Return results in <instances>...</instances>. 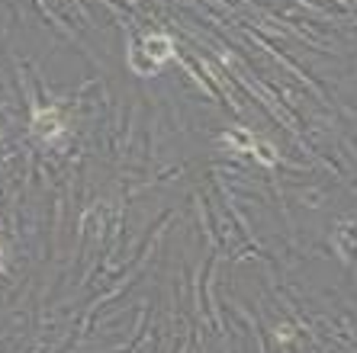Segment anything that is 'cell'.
<instances>
[{"mask_svg": "<svg viewBox=\"0 0 357 353\" xmlns=\"http://www.w3.org/2000/svg\"><path fill=\"white\" fill-rule=\"evenodd\" d=\"M0 267H3V247H0Z\"/></svg>", "mask_w": 357, "mask_h": 353, "instance_id": "4", "label": "cell"}, {"mask_svg": "<svg viewBox=\"0 0 357 353\" xmlns=\"http://www.w3.org/2000/svg\"><path fill=\"white\" fill-rule=\"evenodd\" d=\"M174 58V42H171V36L158 33V36H149V39L142 42V49H135L132 55H129V65H132L135 74L149 77L155 74L165 61H171Z\"/></svg>", "mask_w": 357, "mask_h": 353, "instance_id": "1", "label": "cell"}, {"mask_svg": "<svg viewBox=\"0 0 357 353\" xmlns=\"http://www.w3.org/2000/svg\"><path fill=\"white\" fill-rule=\"evenodd\" d=\"M33 132L42 141H55L61 132H65V123H61V116L52 107H42V109H36V116H33Z\"/></svg>", "mask_w": 357, "mask_h": 353, "instance_id": "3", "label": "cell"}, {"mask_svg": "<svg viewBox=\"0 0 357 353\" xmlns=\"http://www.w3.org/2000/svg\"><path fill=\"white\" fill-rule=\"evenodd\" d=\"M222 141H225V145H232V151H248V155L261 157L264 164H277V155H271L274 148H271V145H264V141H258L248 129H232V132H225Z\"/></svg>", "mask_w": 357, "mask_h": 353, "instance_id": "2", "label": "cell"}]
</instances>
